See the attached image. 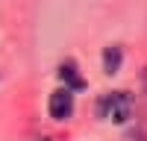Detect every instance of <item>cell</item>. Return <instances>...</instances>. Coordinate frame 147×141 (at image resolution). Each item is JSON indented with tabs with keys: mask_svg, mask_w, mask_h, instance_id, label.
Wrapping results in <instances>:
<instances>
[{
	"mask_svg": "<svg viewBox=\"0 0 147 141\" xmlns=\"http://www.w3.org/2000/svg\"><path fill=\"white\" fill-rule=\"evenodd\" d=\"M97 112H100V117H106V121L124 124L132 115V100H129L127 91H112V94H106V97H100Z\"/></svg>",
	"mask_w": 147,
	"mask_h": 141,
	"instance_id": "obj_1",
	"label": "cell"
},
{
	"mask_svg": "<svg viewBox=\"0 0 147 141\" xmlns=\"http://www.w3.org/2000/svg\"><path fill=\"white\" fill-rule=\"evenodd\" d=\"M47 109H50V117H53V121H68V117L74 115V91H71V88L53 91Z\"/></svg>",
	"mask_w": 147,
	"mask_h": 141,
	"instance_id": "obj_2",
	"label": "cell"
},
{
	"mask_svg": "<svg viewBox=\"0 0 147 141\" xmlns=\"http://www.w3.org/2000/svg\"><path fill=\"white\" fill-rule=\"evenodd\" d=\"M121 59H124V53H121L118 44L106 47V50H103V70H106V74H118V70H121Z\"/></svg>",
	"mask_w": 147,
	"mask_h": 141,
	"instance_id": "obj_3",
	"label": "cell"
},
{
	"mask_svg": "<svg viewBox=\"0 0 147 141\" xmlns=\"http://www.w3.org/2000/svg\"><path fill=\"white\" fill-rule=\"evenodd\" d=\"M59 77H62L65 88H71V91L82 88V79H80V74H77V65H74V62H65L62 68H59Z\"/></svg>",
	"mask_w": 147,
	"mask_h": 141,
	"instance_id": "obj_4",
	"label": "cell"
}]
</instances>
